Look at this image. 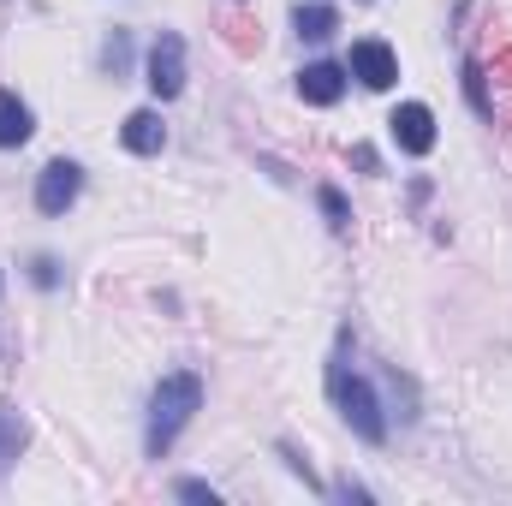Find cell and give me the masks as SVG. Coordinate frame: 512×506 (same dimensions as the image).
<instances>
[{"instance_id": "cell-13", "label": "cell", "mask_w": 512, "mask_h": 506, "mask_svg": "<svg viewBox=\"0 0 512 506\" xmlns=\"http://www.w3.org/2000/svg\"><path fill=\"white\" fill-rule=\"evenodd\" d=\"M322 215H328V227H334V233H346V227H352V209H346V197H340L334 185H322Z\"/></svg>"}, {"instance_id": "cell-8", "label": "cell", "mask_w": 512, "mask_h": 506, "mask_svg": "<svg viewBox=\"0 0 512 506\" xmlns=\"http://www.w3.org/2000/svg\"><path fill=\"white\" fill-rule=\"evenodd\" d=\"M120 137H126L131 155H155V149L167 143V126H161V114H155V108H137V114L126 120V131H120Z\"/></svg>"}, {"instance_id": "cell-4", "label": "cell", "mask_w": 512, "mask_h": 506, "mask_svg": "<svg viewBox=\"0 0 512 506\" xmlns=\"http://www.w3.org/2000/svg\"><path fill=\"white\" fill-rule=\"evenodd\" d=\"M78 185H84L78 161H48L42 179H36V209H42V215H66V209L78 203Z\"/></svg>"}, {"instance_id": "cell-16", "label": "cell", "mask_w": 512, "mask_h": 506, "mask_svg": "<svg viewBox=\"0 0 512 506\" xmlns=\"http://www.w3.org/2000/svg\"><path fill=\"white\" fill-rule=\"evenodd\" d=\"M30 280H36V286H54V280H60V262H54V256H36V262H30Z\"/></svg>"}, {"instance_id": "cell-6", "label": "cell", "mask_w": 512, "mask_h": 506, "mask_svg": "<svg viewBox=\"0 0 512 506\" xmlns=\"http://www.w3.org/2000/svg\"><path fill=\"white\" fill-rule=\"evenodd\" d=\"M352 78H358L364 90H387V84L399 78V66H393L387 42H352Z\"/></svg>"}, {"instance_id": "cell-17", "label": "cell", "mask_w": 512, "mask_h": 506, "mask_svg": "<svg viewBox=\"0 0 512 506\" xmlns=\"http://www.w3.org/2000/svg\"><path fill=\"white\" fill-rule=\"evenodd\" d=\"M489 66H495V78H501V84L512 90V42H501V48L489 54Z\"/></svg>"}, {"instance_id": "cell-11", "label": "cell", "mask_w": 512, "mask_h": 506, "mask_svg": "<svg viewBox=\"0 0 512 506\" xmlns=\"http://www.w3.org/2000/svg\"><path fill=\"white\" fill-rule=\"evenodd\" d=\"M24 435H30V429H24V417H18L12 405H0V477L18 465V453H24Z\"/></svg>"}, {"instance_id": "cell-10", "label": "cell", "mask_w": 512, "mask_h": 506, "mask_svg": "<svg viewBox=\"0 0 512 506\" xmlns=\"http://www.w3.org/2000/svg\"><path fill=\"white\" fill-rule=\"evenodd\" d=\"M221 36H227L233 54H256L262 48V24H256L251 12H221Z\"/></svg>"}, {"instance_id": "cell-1", "label": "cell", "mask_w": 512, "mask_h": 506, "mask_svg": "<svg viewBox=\"0 0 512 506\" xmlns=\"http://www.w3.org/2000/svg\"><path fill=\"white\" fill-rule=\"evenodd\" d=\"M197 405H203V381L197 376H167L155 387V399H149V459H161L179 441V429L197 417Z\"/></svg>"}, {"instance_id": "cell-14", "label": "cell", "mask_w": 512, "mask_h": 506, "mask_svg": "<svg viewBox=\"0 0 512 506\" xmlns=\"http://www.w3.org/2000/svg\"><path fill=\"white\" fill-rule=\"evenodd\" d=\"M465 90H471V108H477V114H495L489 84H483V66H465Z\"/></svg>"}, {"instance_id": "cell-5", "label": "cell", "mask_w": 512, "mask_h": 506, "mask_svg": "<svg viewBox=\"0 0 512 506\" xmlns=\"http://www.w3.org/2000/svg\"><path fill=\"white\" fill-rule=\"evenodd\" d=\"M387 126H393V137H399L405 155H429V149H435V114H429L423 102H399Z\"/></svg>"}, {"instance_id": "cell-12", "label": "cell", "mask_w": 512, "mask_h": 506, "mask_svg": "<svg viewBox=\"0 0 512 506\" xmlns=\"http://www.w3.org/2000/svg\"><path fill=\"white\" fill-rule=\"evenodd\" d=\"M292 24H298V36L322 42V36H334V30H340V12H334V6H298V12H292Z\"/></svg>"}, {"instance_id": "cell-9", "label": "cell", "mask_w": 512, "mask_h": 506, "mask_svg": "<svg viewBox=\"0 0 512 506\" xmlns=\"http://www.w3.org/2000/svg\"><path fill=\"white\" fill-rule=\"evenodd\" d=\"M24 137H30V108L12 90H0V149H18Z\"/></svg>"}, {"instance_id": "cell-2", "label": "cell", "mask_w": 512, "mask_h": 506, "mask_svg": "<svg viewBox=\"0 0 512 506\" xmlns=\"http://www.w3.org/2000/svg\"><path fill=\"white\" fill-rule=\"evenodd\" d=\"M328 381H334V399H340V417L370 441V447H382L387 441V423H382V405H376V393L364 387L358 376H346V358L328 370Z\"/></svg>"}, {"instance_id": "cell-7", "label": "cell", "mask_w": 512, "mask_h": 506, "mask_svg": "<svg viewBox=\"0 0 512 506\" xmlns=\"http://www.w3.org/2000/svg\"><path fill=\"white\" fill-rule=\"evenodd\" d=\"M298 96H304V102H316V108H334V102L346 96V72H340V66H328V60H316V66H304V72H298Z\"/></svg>"}, {"instance_id": "cell-15", "label": "cell", "mask_w": 512, "mask_h": 506, "mask_svg": "<svg viewBox=\"0 0 512 506\" xmlns=\"http://www.w3.org/2000/svg\"><path fill=\"white\" fill-rule=\"evenodd\" d=\"M102 66H108V72H114V78H120V72H126V36H114V42H108V48H102Z\"/></svg>"}, {"instance_id": "cell-19", "label": "cell", "mask_w": 512, "mask_h": 506, "mask_svg": "<svg viewBox=\"0 0 512 506\" xmlns=\"http://www.w3.org/2000/svg\"><path fill=\"white\" fill-rule=\"evenodd\" d=\"M352 161H358V167H364V173H376V167H382V161H376V149H370V143H358V149H352Z\"/></svg>"}, {"instance_id": "cell-18", "label": "cell", "mask_w": 512, "mask_h": 506, "mask_svg": "<svg viewBox=\"0 0 512 506\" xmlns=\"http://www.w3.org/2000/svg\"><path fill=\"white\" fill-rule=\"evenodd\" d=\"M179 495L197 501V506H215V489H209V483H179Z\"/></svg>"}, {"instance_id": "cell-3", "label": "cell", "mask_w": 512, "mask_h": 506, "mask_svg": "<svg viewBox=\"0 0 512 506\" xmlns=\"http://www.w3.org/2000/svg\"><path fill=\"white\" fill-rule=\"evenodd\" d=\"M149 90H155L161 102H173V96L185 90V42H179L173 30H161L155 48H149Z\"/></svg>"}]
</instances>
